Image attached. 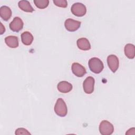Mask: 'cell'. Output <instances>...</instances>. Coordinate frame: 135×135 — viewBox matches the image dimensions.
I'll return each mask as SVG.
<instances>
[{"label": "cell", "mask_w": 135, "mask_h": 135, "mask_svg": "<svg viewBox=\"0 0 135 135\" xmlns=\"http://www.w3.org/2000/svg\"><path fill=\"white\" fill-rule=\"evenodd\" d=\"M81 22L72 18H68L64 22L65 28L70 32H74L78 30L81 26Z\"/></svg>", "instance_id": "cell-6"}, {"label": "cell", "mask_w": 135, "mask_h": 135, "mask_svg": "<svg viewBox=\"0 0 135 135\" xmlns=\"http://www.w3.org/2000/svg\"><path fill=\"white\" fill-rule=\"evenodd\" d=\"M88 65L90 70L95 74L101 73L104 68L103 63L101 60L95 57H92L89 60Z\"/></svg>", "instance_id": "cell-1"}, {"label": "cell", "mask_w": 135, "mask_h": 135, "mask_svg": "<svg viewBox=\"0 0 135 135\" xmlns=\"http://www.w3.org/2000/svg\"><path fill=\"white\" fill-rule=\"evenodd\" d=\"M21 37L22 42L25 45H30L34 39L32 34L28 31L23 32L21 35Z\"/></svg>", "instance_id": "cell-15"}, {"label": "cell", "mask_w": 135, "mask_h": 135, "mask_svg": "<svg viewBox=\"0 0 135 135\" xmlns=\"http://www.w3.org/2000/svg\"><path fill=\"white\" fill-rule=\"evenodd\" d=\"M18 7L22 11L26 12H33L34 9L28 1H20L18 3Z\"/></svg>", "instance_id": "cell-16"}, {"label": "cell", "mask_w": 135, "mask_h": 135, "mask_svg": "<svg viewBox=\"0 0 135 135\" xmlns=\"http://www.w3.org/2000/svg\"><path fill=\"white\" fill-rule=\"evenodd\" d=\"M15 134H31V133H30V132L28 131L27 130L23 128H20L17 129L15 130Z\"/></svg>", "instance_id": "cell-19"}, {"label": "cell", "mask_w": 135, "mask_h": 135, "mask_svg": "<svg viewBox=\"0 0 135 135\" xmlns=\"http://www.w3.org/2000/svg\"><path fill=\"white\" fill-rule=\"evenodd\" d=\"M107 63L112 72L115 73L119 68V61L118 57L113 54L109 55L107 57Z\"/></svg>", "instance_id": "cell-7"}, {"label": "cell", "mask_w": 135, "mask_h": 135, "mask_svg": "<svg viewBox=\"0 0 135 135\" xmlns=\"http://www.w3.org/2000/svg\"><path fill=\"white\" fill-rule=\"evenodd\" d=\"M72 84L65 81L60 82L57 85L58 91L64 93L70 92L72 90Z\"/></svg>", "instance_id": "cell-10"}, {"label": "cell", "mask_w": 135, "mask_h": 135, "mask_svg": "<svg viewBox=\"0 0 135 135\" xmlns=\"http://www.w3.org/2000/svg\"><path fill=\"white\" fill-rule=\"evenodd\" d=\"M72 13L76 16L82 17L86 13V6L81 3H74L71 8Z\"/></svg>", "instance_id": "cell-4"}, {"label": "cell", "mask_w": 135, "mask_h": 135, "mask_svg": "<svg viewBox=\"0 0 135 135\" xmlns=\"http://www.w3.org/2000/svg\"><path fill=\"white\" fill-rule=\"evenodd\" d=\"M76 44L78 48L81 50L87 51L91 49V45L89 40L85 37L79 38L76 41Z\"/></svg>", "instance_id": "cell-11"}, {"label": "cell", "mask_w": 135, "mask_h": 135, "mask_svg": "<svg viewBox=\"0 0 135 135\" xmlns=\"http://www.w3.org/2000/svg\"><path fill=\"white\" fill-rule=\"evenodd\" d=\"M71 70L73 73L78 77H82L86 73L85 68L79 63L74 62L72 64Z\"/></svg>", "instance_id": "cell-8"}, {"label": "cell", "mask_w": 135, "mask_h": 135, "mask_svg": "<svg viewBox=\"0 0 135 135\" xmlns=\"http://www.w3.org/2000/svg\"><path fill=\"white\" fill-rule=\"evenodd\" d=\"M95 80L92 76L87 77L83 82V88L86 94H91L94 91Z\"/></svg>", "instance_id": "cell-5"}, {"label": "cell", "mask_w": 135, "mask_h": 135, "mask_svg": "<svg viewBox=\"0 0 135 135\" xmlns=\"http://www.w3.org/2000/svg\"><path fill=\"white\" fill-rule=\"evenodd\" d=\"M5 28L3 26V24L1 23V34H3V33L5 32Z\"/></svg>", "instance_id": "cell-20"}, {"label": "cell", "mask_w": 135, "mask_h": 135, "mask_svg": "<svg viewBox=\"0 0 135 135\" xmlns=\"http://www.w3.org/2000/svg\"><path fill=\"white\" fill-rule=\"evenodd\" d=\"M100 133L102 135H110L114 131V127L107 120L102 121L99 127Z\"/></svg>", "instance_id": "cell-3"}, {"label": "cell", "mask_w": 135, "mask_h": 135, "mask_svg": "<svg viewBox=\"0 0 135 135\" xmlns=\"http://www.w3.org/2000/svg\"><path fill=\"white\" fill-rule=\"evenodd\" d=\"M55 113L59 116L63 117L66 115L68 108L64 101L62 98L57 99L54 107Z\"/></svg>", "instance_id": "cell-2"}, {"label": "cell", "mask_w": 135, "mask_h": 135, "mask_svg": "<svg viewBox=\"0 0 135 135\" xmlns=\"http://www.w3.org/2000/svg\"><path fill=\"white\" fill-rule=\"evenodd\" d=\"M5 42L6 44L9 47L15 49L18 46V37L16 36L10 35L5 38Z\"/></svg>", "instance_id": "cell-12"}, {"label": "cell", "mask_w": 135, "mask_h": 135, "mask_svg": "<svg viewBox=\"0 0 135 135\" xmlns=\"http://www.w3.org/2000/svg\"><path fill=\"white\" fill-rule=\"evenodd\" d=\"M10 29L15 32H18L21 31L24 25L23 21L19 17H15L13 21L9 23Z\"/></svg>", "instance_id": "cell-9"}, {"label": "cell", "mask_w": 135, "mask_h": 135, "mask_svg": "<svg viewBox=\"0 0 135 135\" xmlns=\"http://www.w3.org/2000/svg\"><path fill=\"white\" fill-rule=\"evenodd\" d=\"M34 3L36 7L40 9H44L49 4V0H34Z\"/></svg>", "instance_id": "cell-17"}, {"label": "cell", "mask_w": 135, "mask_h": 135, "mask_svg": "<svg viewBox=\"0 0 135 135\" xmlns=\"http://www.w3.org/2000/svg\"><path fill=\"white\" fill-rule=\"evenodd\" d=\"M124 52L126 56L130 59H133L135 56V47L132 44H127L124 48Z\"/></svg>", "instance_id": "cell-13"}, {"label": "cell", "mask_w": 135, "mask_h": 135, "mask_svg": "<svg viewBox=\"0 0 135 135\" xmlns=\"http://www.w3.org/2000/svg\"><path fill=\"white\" fill-rule=\"evenodd\" d=\"M0 16L5 21H8L12 16V11L7 6H2L0 8Z\"/></svg>", "instance_id": "cell-14"}, {"label": "cell", "mask_w": 135, "mask_h": 135, "mask_svg": "<svg viewBox=\"0 0 135 135\" xmlns=\"http://www.w3.org/2000/svg\"><path fill=\"white\" fill-rule=\"evenodd\" d=\"M53 3L57 6L65 8L68 5V3L66 0H53Z\"/></svg>", "instance_id": "cell-18"}]
</instances>
